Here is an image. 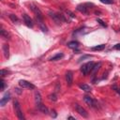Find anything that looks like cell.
<instances>
[{
	"label": "cell",
	"instance_id": "22",
	"mask_svg": "<svg viewBox=\"0 0 120 120\" xmlns=\"http://www.w3.org/2000/svg\"><path fill=\"white\" fill-rule=\"evenodd\" d=\"M100 66H101V64H100V63H98V64H95V66H94V68H93V69H92L93 74H95V73H96V71H97V70H98V68H100Z\"/></svg>",
	"mask_w": 120,
	"mask_h": 120
},
{
	"label": "cell",
	"instance_id": "30",
	"mask_svg": "<svg viewBox=\"0 0 120 120\" xmlns=\"http://www.w3.org/2000/svg\"><path fill=\"white\" fill-rule=\"evenodd\" d=\"M113 49H115V50H120V43L114 45V46H113Z\"/></svg>",
	"mask_w": 120,
	"mask_h": 120
},
{
	"label": "cell",
	"instance_id": "13",
	"mask_svg": "<svg viewBox=\"0 0 120 120\" xmlns=\"http://www.w3.org/2000/svg\"><path fill=\"white\" fill-rule=\"evenodd\" d=\"M3 52H4V56L6 58H8V56H9V47H8V44H7V43L3 44Z\"/></svg>",
	"mask_w": 120,
	"mask_h": 120
},
{
	"label": "cell",
	"instance_id": "32",
	"mask_svg": "<svg viewBox=\"0 0 120 120\" xmlns=\"http://www.w3.org/2000/svg\"><path fill=\"white\" fill-rule=\"evenodd\" d=\"M116 91H117V92H118V94H119V96H120V88H119V89H117V90H116Z\"/></svg>",
	"mask_w": 120,
	"mask_h": 120
},
{
	"label": "cell",
	"instance_id": "7",
	"mask_svg": "<svg viewBox=\"0 0 120 120\" xmlns=\"http://www.w3.org/2000/svg\"><path fill=\"white\" fill-rule=\"evenodd\" d=\"M19 84L22 88H28V89H34L35 88V85L33 83H31L30 82H27L25 80H20L19 81Z\"/></svg>",
	"mask_w": 120,
	"mask_h": 120
},
{
	"label": "cell",
	"instance_id": "15",
	"mask_svg": "<svg viewBox=\"0 0 120 120\" xmlns=\"http://www.w3.org/2000/svg\"><path fill=\"white\" fill-rule=\"evenodd\" d=\"M37 107H38V109L40 111V112H42L43 113H48V109H47V107L45 106V105H43V103H40V104H38V105H37Z\"/></svg>",
	"mask_w": 120,
	"mask_h": 120
},
{
	"label": "cell",
	"instance_id": "18",
	"mask_svg": "<svg viewBox=\"0 0 120 120\" xmlns=\"http://www.w3.org/2000/svg\"><path fill=\"white\" fill-rule=\"evenodd\" d=\"M80 88H81L82 90H83L84 92H90V91H91V87H90L89 85L85 84V83L81 84V85H80Z\"/></svg>",
	"mask_w": 120,
	"mask_h": 120
},
{
	"label": "cell",
	"instance_id": "24",
	"mask_svg": "<svg viewBox=\"0 0 120 120\" xmlns=\"http://www.w3.org/2000/svg\"><path fill=\"white\" fill-rule=\"evenodd\" d=\"M8 70H5V69H1V71H0V75H1L2 77L8 75Z\"/></svg>",
	"mask_w": 120,
	"mask_h": 120
},
{
	"label": "cell",
	"instance_id": "17",
	"mask_svg": "<svg viewBox=\"0 0 120 120\" xmlns=\"http://www.w3.org/2000/svg\"><path fill=\"white\" fill-rule=\"evenodd\" d=\"M64 57V54L63 53H57V54H55L54 56H52V58H50V60L51 61H56V60H60L61 58H63Z\"/></svg>",
	"mask_w": 120,
	"mask_h": 120
},
{
	"label": "cell",
	"instance_id": "31",
	"mask_svg": "<svg viewBox=\"0 0 120 120\" xmlns=\"http://www.w3.org/2000/svg\"><path fill=\"white\" fill-rule=\"evenodd\" d=\"M68 119H72V120H75V118H74V117H72V116H69V117H68Z\"/></svg>",
	"mask_w": 120,
	"mask_h": 120
},
{
	"label": "cell",
	"instance_id": "12",
	"mask_svg": "<svg viewBox=\"0 0 120 120\" xmlns=\"http://www.w3.org/2000/svg\"><path fill=\"white\" fill-rule=\"evenodd\" d=\"M36 20H37V22H38V24L39 25V27H40V29L42 30V32H47L48 31V29H47V26L45 25V23H44V22H43V20H40V19H37L36 18Z\"/></svg>",
	"mask_w": 120,
	"mask_h": 120
},
{
	"label": "cell",
	"instance_id": "26",
	"mask_svg": "<svg viewBox=\"0 0 120 120\" xmlns=\"http://www.w3.org/2000/svg\"><path fill=\"white\" fill-rule=\"evenodd\" d=\"M97 22L100 24V25H102V26H104V27H106V23L102 21V20H100V19H97Z\"/></svg>",
	"mask_w": 120,
	"mask_h": 120
},
{
	"label": "cell",
	"instance_id": "29",
	"mask_svg": "<svg viewBox=\"0 0 120 120\" xmlns=\"http://www.w3.org/2000/svg\"><path fill=\"white\" fill-rule=\"evenodd\" d=\"M5 89V82H4V80H1V90L3 91Z\"/></svg>",
	"mask_w": 120,
	"mask_h": 120
},
{
	"label": "cell",
	"instance_id": "16",
	"mask_svg": "<svg viewBox=\"0 0 120 120\" xmlns=\"http://www.w3.org/2000/svg\"><path fill=\"white\" fill-rule=\"evenodd\" d=\"M35 101H36V104H37V105L42 103V102H41V96H40L39 92H36V93H35Z\"/></svg>",
	"mask_w": 120,
	"mask_h": 120
},
{
	"label": "cell",
	"instance_id": "2",
	"mask_svg": "<svg viewBox=\"0 0 120 120\" xmlns=\"http://www.w3.org/2000/svg\"><path fill=\"white\" fill-rule=\"evenodd\" d=\"M94 66H95V63H94V62H92V61H91V62H88V63H86V64H84V65L82 66L81 71L82 72L83 75H87L89 72L92 71Z\"/></svg>",
	"mask_w": 120,
	"mask_h": 120
},
{
	"label": "cell",
	"instance_id": "10",
	"mask_svg": "<svg viewBox=\"0 0 120 120\" xmlns=\"http://www.w3.org/2000/svg\"><path fill=\"white\" fill-rule=\"evenodd\" d=\"M10 99V94L8 93V92H7L4 96H3V98H1V100H0V105L3 107V106H5V104Z\"/></svg>",
	"mask_w": 120,
	"mask_h": 120
},
{
	"label": "cell",
	"instance_id": "11",
	"mask_svg": "<svg viewBox=\"0 0 120 120\" xmlns=\"http://www.w3.org/2000/svg\"><path fill=\"white\" fill-rule=\"evenodd\" d=\"M76 9H77L78 11H80L81 13L88 14V9H87V8H86V5H82V4L78 5L77 8H76Z\"/></svg>",
	"mask_w": 120,
	"mask_h": 120
},
{
	"label": "cell",
	"instance_id": "1",
	"mask_svg": "<svg viewBox=\"0 0 120 120\" xmlns=\"http://www.w3.org/2000/svg\"><path fill=\"white\" fill-rule=\"evenodd\" d=\"M13 107H14V110H15V112H16L18 118L21 119V120H23L24 119V116H23V113L22 112L21 105H20V103H19V101L17 99H14L13 100Z\"/></svg>",
	"mask_w": 120,
	"mask_h": 120
},
{
	"label": "cell",
	"instance_id": "27",
	"mask_svg": "<svg viewBox=\"0 0 120 120\" xmlns=\"http://www.w3.org/2000/svg\"><path fill=\"white\" fill-rule=\"evenodd\" d=\"M50 112H51V115H52V117L55 118V117L57 116V114H56V112H55V111H54V110H51Z\"/></svg>",
	"mask_w": 120,
	"mask_h": 120
},
{
	"label": "cell",
	"instance_id": "19",
	"mask_svg": "<svg viewBox=\"0 0 120 120\" xmlns=\"http://www.w3.org/2000/svg\"><path fill=\"white\" fill-rule=\"evenodd\" d=\"M104 48H105V44H100V45H98V46L93 47L92 50L93 51H102Z\"/></svg>",
	"mask_w": 120,
	"mask_h": 120
},
{
	"label": "cell",
	"instance_id": "28",
	"mask_svg": "<svg viewBox=\"0 0 120 120\" xmlns=\"http://www.w3.org/2000/svg\"><path fill=\"white\" fill-rule=\"evenodd\" d=\"M100 2L103 4H112V0H100Z\"/></svg>",
	"mask_w": 120,
	"mask_h": 120
},
{
	"label": "cell",
	"instance_id": "20",
	"mask_svg": "<svg viewBox=\"0 0 120 120\" xmlns=\"http://www.w3.org/2000/svg\"><path fill=\"white\" fill-rule=\"evenodd\" d=\"M9 19H10L13 22H18V21H19L18 17H17L15 14H9Z\"/></svg>",
	"mask_w": 120,
	"mask_h": 120
},
{
	"label": "cell",
	"instance_id": "9",
	"mask_svg": "<svg viewBox=\"0 0 120 120\" xmlns=\"http://www.w3.org/2000/svg\"><path fill=\"white\" fill-rule=\"evenodd\" d=\"M66 81H67V84L68 86H70L72 84V82H73V75H72V72L71 71H68L66 73Z\"/></svg>",
	"mask_w": 120,
	"mask_h": 120
},
{
	"label": "cell",
	"instance_id": "23",
	"mask_svg": "<svg viewBox=\"0 0 120 120\" xmlns=\"http://www.w3.org/2000/svg\"><path fill=\"white\" fill-rule=\"evenodd\" d=\"M48 98H49V99H50V100H52V101H56V100H57V98H56V96H55L54 94L50 95Z\"/></svg>",
	"mask_w": 120,
	"mask_h": 120
},
{
	"label": "cell",
	"instance_id": "21",
	"mask_svg": "<svg viewBox=\"0 0 120 120\" xmlns=\"http://www.w3.org/2000/svg\"><path fill=\"white\" fill-rule=\"evenodd\" d=\"M1 36L4 37L5 38H9V34L8 33V31L4 30V29H1Z\"/></svg>",
	"mask_w": 120,
	"mask_h": 120
},
{
	"label": "cell",
	"instance_id": "5",
	"mask_svg": "<svg viewBox=\"0 0 120 120\" xmlns=\"http://www.w3.org/2000/svg\"><path fill=\"white\" fill-rule=\"evenodd\" d=\"M74 108H75V110H76V112L81 115V116H82V117H84V118H87L88 117V112L85 111V109L84 108H82L81 105H79V104H74Z\"/></svg>",
	"mask_w": 120,
	"mask_h": 120
},
{
	"label": "cell",
	"instance_id": "3",
	"mask_svg": "<svg viewBox=\"0 0 120 120\" xmlns=\"http://www.w3.org/2000/svg\"><path fill=\"white\" fill-rule=\"evenodd\" d=\"M83 100H84V102H85L89 107H92V108H98V102H97L91 96L85 95V96L83 97Z\"/></svg>",
	"mask_w": 120,
	"mask_h": 120
},
{
	"label": "cell",
	"instance_id": "14",
	"mask_svg": "<svg viewBox=\"0 0 120 120\" xmlns=\"http://www.w3.org/2000/svg\"><path fill=\"white\" fill-rule=\"evenodd\" d=\"M68 48H70V49H77L78 47H79V42L78 41H75V40H73V41H69V42H68Z\"/></svg>",
	"mask_w": 120,
	"mask_h": 120
},
{
	"label": "cell",
	"instance_id": "8",
	"mask_svg": "<svg viewBox=\"0 0 120 120\" xmlns=\"http://www.w3.org/2000/svg\"><path fill=\"white\" fill-rule=\"evenodd\" d=\"M22 19H23V22H24V23L28 26V27H33V25H34V23H33V21H32V19L30 18V16H28L27 14H22Z\"/></svg>",
	"mask_w": 120,
	"mask_h": 120
},
{
	"label": "cell",
	"instance_id": "6",
	"mask_svg": "<svg viewBox=\"0 0 120 120\" xmlns=\"http://www.w3.org/2000/svg\"><path fill=\"white\" fill-rule=\"evenodd\" d=\"M30 8H31V9H32V11L35 13V15H36V18L37 19H40V20H43V14H42V12H41V10L36 6V5H34V4H31L30 5Z\"/></svg>",
	"mask_w": 120,
	"mask_h": 120
},
{
	"label": "cell",
	"instance_id": "25",
	"mask_svg": "<svg viewBox=\"0 0 120 120\" xmlns=\"http://www.w3.org/2000/svg\"><path fill=\"white\" fill-rule=\"evenodd\" d=\"M66 13H67L68 16H70L71 18H75V15H74V13H73V12H71L70 10H66Z\"/></svg>",
	"mask_w": 120,
	"mask_h": 120
},
{
	"label": "cell",
	"instance_id": "4",
	"mask_svg": "<svg viewBox=\"0 0 120 120\" xmlns=\"http://www.w3.org/2000/svg\"><path fill=\"white\" fill-rule=\"evenodd\" d=\"M49 15L57 24H60L61 22H65L66 21V19L61 14H57V13H54V12H49Z\"/></svg>",
	"mask_w": 120,
	"mask_h": 120
}]
</instances>
